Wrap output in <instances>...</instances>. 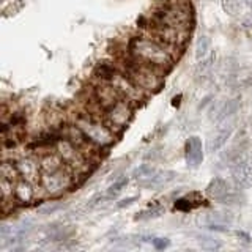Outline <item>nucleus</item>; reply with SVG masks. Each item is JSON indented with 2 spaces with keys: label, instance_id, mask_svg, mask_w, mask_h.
<instances>
[{
  "label": "nucleus",
  "instance_id": "16",
  "mask_svg": "<svg viewBox=\"0 0 252 252\" xmlns=\"http://www.w3.org/2000/svg\"><path fill=\"white\" fill-rule=\"evenodd\" d=\"M60 208H63V203L51 202V203H46V205H43V207H39V208H38V213H39V215L46 216V215H52V213L59 211Z\"/></svg>",
  "mask_w": 252,
  "mask_h": 252
},
{
  "label": "nucleus",
  "instance_id": "26",
  "mask_svg": "<svg viewBox=\"0 0 252 252\" xmlns=\"http://www.w3.org/2000/svg\"><path fill=\"white\" fill-rule=\"evenodd\" d=\"M236 236H238V238H243V241H246V243L251 241V236L248 233H244V232H236Z\"/></svg>",
  "mask_w": 252,
  "mask_h": 252
},
{
  "label": "nucleus",
  "instance_id": "10",
  "mask_svg": "<svg viewBox=\"0 0 252 252\" xmlns=\"http://www.w3.org/2000/svg\"><path fill=\"white\" fill-rule=\"evenodd\" d=\"M175 177H177L175 172H170V170L158 172V170H155L150 177H147L144 180H139V185L144 186V188H158V186H164V185L170 183Z\"/></svg>",
  "mask_w": 252,
  "mask_h": 252
},
{
  "label": "nucleus",
  "instance_id": "18",
  "mask_svg": "<svg viewBox=\"0 0 252 252\" xmlns=\"http://www.w3.org/2000/svg\"><path fill=\"white\" fill-rule=\"evenodd\" d=\"M222 6H224V10L232 16L240 11V5L236 3L235 0H222Z\"/></svg>",
  "mask_w": 252,
  "mask_h": 252
},
{
  "label": "nucleus",
  "instance_id": "13",
  "mask_svg": "<svg viewBox=\"0 0 252 252\" xmlns=\"http://www.w3.org/2000/svg\"><path fill=\"white\" fill-rule=\"evenodd\" d=\"M236 110H238V101L236 99L225 101L224 104L216 110L215 117H213V122L216 125H222L228 117H232L236 112Z\"/></svg>",
  "mask_w": 252,
  "mask_h": 252
},
{
  "label": "nucleus",
  "instance_id": "23",
  "mask_svg": "<svg viewBox=\"0 0 252 252\" xmlns=\"http://www.w3.org/2000/svg\"><path fill=\"white\" fill-rule=\"evenodd\" d=\"M170 244V241L167 238H155L153 240V246L156 249H165Z\"/></svg>",
  "mask_w": 252,
  "mask_h": 252
},
{
  "label": "nucleus",
  "instance_id": "27",
  "mask_svg": "<svg viewBox=\"0 0 252 252\" xmlns=\"http://www.w3.org/2000/svg\"><path fill=\"white\" fill-rule=\"evenodd\" d=\"M244 2H246L248 5H251V6H252V0H244Z\"/></svg>",
  "mask_w": 252,
  "mask_h": 252
},
{
  "label": "nucleus",
  "instance_id": "15",
  "mask_svg": "<svg viewBox=\"0 0 252 252\" xmlns=\"http://www.w3.org/2000/svg\"><path fill=\"white\" fill-rule=\"evenodd\" d=\"M210 51V38L208 36H199V39H197V43H195V60L199 62L202 59L207 57V54Z\"/></svg>",
  "mask_w": 252,
  "mask_h": 252
},
{
  "label": "nucleus",
  "instance_id": "21",
  "mask_svg": "<svg viewBox=\"0 0 252 252\" xmlns=\"http://www.w3.org/2000/svg\"><path fill=\"white\" fill-rule=\"evenodd\" d=\"M200 244H202V248H203V249H219V248H220V243H218V241H215V240H211V238H203V240L200 241Z\"/></svg>",
  "mask_w": 252,
  "mask_h": 252
},
{
  "label": "nucleus",
  "instance_id": "14",
  "mask_svg": "<svg viewBox=\"0 0 252 252\" xmlns=\"http://www.w3.org/2000/svg\"><path fill=\"white\" fill-rule=\"evenodd\" d=\"M230 136H232V128L220 129L218 134H215V136L210 139V142H208V152L215 153V152H218L219 148H222L227 144V140H228V137H230Z\"/></svg>",
  "mask_w": 252,
  "mask_h": 252
},
{
  "label": "nucleus",
  "instance_id": "2",
  "mask_svg": "<svg viewBox=\"0 0 252 252\" xmlns=\"http://www.w3.org/2000/svg\"><path fill=\"white\" fill-rule=\"evenodd\" d=\"M118 68H120V71L126 77H129L144 92L156 90L161 85V71L136 59L129 52L126 54V57L118 62Z\"/></svg>",
  "mask_w": 252,
  "mask_h": 252
},
{
  "label": "nucleus",
  "instance_id": "7",
  "mask_svg": "<svg viewBox=\"0 0 252 252\" xmlns=\"http://www.w3.org/2000/svg\"><path fill=\"white\" fill-rule=\"evenodd\" d=\"M18 170H19V175L21 178H26L32 183H35V181H39L41 178V164H39L38 159L32 156H27V158H22L18 162Z\"/></svg>",
  "mask_w": 252,
  "mask_h": 252
},
{
  "label": "nucleus",
  "instance_id": "9",
  "mask_svg": "<svg viewBox=\"0 0 252 252\" xmlns=\"http://www.w3.org/2000/svg\"><path fill=\"white\" fill-rule=\"evenodd\" d=\"M35 199V189L32 186V181L26 178H19L14 186V200L18 205H27Z\"/></svg>",
  "mask_w": 252,
  "mask_h": 252
},
{
  "label": "nucleus",
  "instance_id": "4",
  "mask_svg": "<svg viewBox=\"0 0 252 252\" xmlns=\"http://www.w3.org/2000/svg\"><path fill=\"white\" fill-rule=\"evenodd\" d=\"M131 117H132V109L129 107V102L125 99H120L117 104L109 107L104 112V120L114 132L123 131L128 126Z\"/></svg>",
  "mask_w": 252,
  "mask_h": 252
},
{
  "label": "nucleus",
  "instance_id": "8",
  "mask_svg": "<svg viewBox=\"0 0 252 252\" xmlns=\"http://www.w3.org/2000/svg\"><path fill=\"white\" fill-rule=\"evenodd\" d=\"M186 162L191 167H197L203 161V148H202V140L199 137H189L186 142Z\"/></svg>",
  "mask_w": 252,
  "mask_h": 252
},
{
  "label": "nucleus",
  "instance_id": "12",
  "mask_svg": "<svg viewBox=\"0 0 252 252\" xmlns=\"http://www.w3.org/2000/svg\"><path fill=\"white\" fill-rule=\"evenodd\" d=\"M120 73V68L115 65H110V63H99V65L94 68L93 76L101 82L110 84L115 79V76Z\"/></svg>",
  "mask_w": 252,
  "mask_h": 252
},
{
  "label": "nucleus",
  "instance_id": "3",
  "mask_svg": "<svg viewBox=\"0 0 252 252\" xmlns=\"http://www.w3.org/2000/svg\"><path fill=\"white\" fill-rule=\"evenodd\" d=\"M73 172H71L66 165H62L60 169L54 172L41 173L39 178V185L41 189H44L46 194L49 195H60L73 186Z\"/></svg>",
  "mask_w": 252,
  "mask_h": 252
},
{
  "label": "nucleus",
  "instance_id": "25",
  "mask_svg": "<svg viewBox=\"0 0 252 252\" xmlns=\"http://www.w3.org/2000/svg\"><path fill=\"white\" fill-rule=\"evenodd\" d=\"M134 200H137V197H128V199H123L120 203H118V208H123V207H128V205H131Z\"/></svg>",
  "mask_w": 252,
  "mask_h": 252
},
{
  "label": "nucleus",
  "instance_id": "17",
  "mask_svg": "<svg viewBox=\"0 0 252 252\" xmlns=\"http://www.w3.org/2000/svg\"><path fill=\"white\" fill-rule=\"evenodd\" d=\"M126 185H128V178H120V180L115 181V183L107 189V192H109V194H112V195L115 197L118 192H122V189H123Z\"/></svg>",
  "mask_w": 252,
  "mask_h": 252
},
{
  "label": "nucleus",
  "instance_id": "22",
  "mask_svg": "<svg viewBox=\"0 0 252 252\" xmlns=\"http://www.w3.org/2000/svg\"><path fill=\"white\" fill-rule=\"evenodd\" d=\"M162 210L161 208H156V210H152V211H142L139 216H136V219H147V218H156L159 216V213Z\"/></svg>",
  "mask_w": 252,
  "mask_h": 252
},
{
  "label": "nucleus",
  "instance_id": "19",
  "mask_svg": "<svg viewBox=\"0 0 252 252\" xmlns=\"http://www.w3.org/2000/svg\"><path fill=\"white\" fill-rule=\"evenodd\" d=\"M215 60V57H207V59H202L199 60V65H197V74H200V73H205L210 66H211V62Z\"/></svg>",
  "mask_w": 252,
  "mask_h": 252
},
{
  "label": "nucleus",
  "instance_id": "6",
  "mask_svg": "<svg viewBox=\"0 0 252 252\" xmlns=\"http://www.w3.org/2000/svg\"><path fill=\"white\" fill-rule=\"evenodd\" d=\"M232 181L238 189H246L252 186V159H238L230 170Z\"/></svg>",
  "mask_w": 252,
  "mask_h": 252
},
{
  "label": "nucleus",
  "instance_id": "1",
  "mask_svg": "<svg viewBox=\"0 0 252 252\" xmlns=\"http://www.w3.org/2000/svg\"><path fill=\"white\" fill-rule=\"evenodd\" d=\"M128 52L136 59L142 60L147 65L159 69L161 73L169 71L173 65V54L169 47H165L153 36H134L128 43Z\"/></svg>",
  "mask_w": 252,
  "mask_h": 252
},
{
  "label": "nucleus",
  "instance_id": "5",
  "mask_svg": "<svg viewBox=\"0 0 252 252\" xmlns=\"http://www.w3.org/2000/svg\"><path fill=\"white\" fill-rule=\"evenodd\" d=\"M207 192L211 199H215L220 203H227V205H232L238 202V194L235 191H232L230 186L225 180L222 178H215L210 181V185L207 188Z\"/></svg>",
  "mask_w": 252,
  "mask_h": 252
},
{
  "label": "nucleus",
  "instance_id": "24",
  "mask_svg": "<svg viewBox=\"0 0 252 252\" xmlns=\"http://www.w3.org/2000/svg\"><path fill=\"white\" fill-rule=\"evenodd\" d=\"M241 27L243 29H252V14H248L246 18L241 21Z\"/></svg>",
  "mask_w": 252,
  "mask_h": 252
},
{
  "label": "nucleus",
  "instance_id": "20",
  "mask_svg": "<svg viewBox=\"0 0 252 252\" xmlns=\"http://www.w3.org/2000/svg\"><path fill=\"white\" fill-rule=\"evenodd\" d=\"M194 207H195V205L191 203V200H189V199H180L175 203V208L177 210H183V211H189V210H192Z\"/></svg>",
  "mask_w": 252,
  "mask_h": 252
},
{
  "label": "nucleus",
  "instance_id": "11",
  "mask_svg": "<svg viewBox=\"0 0 252 252\" xmlns=\"http://www.w3.org/2000/svg\"><path fill=\"white\" fill-rule=\"evenodd\" d=\"M199 222L205 225H230L233 222V215L227 211H215L200 218Z\"/></svg>",
  "mask_w": 252,
  "mask_h": 252
}]
</instances>
